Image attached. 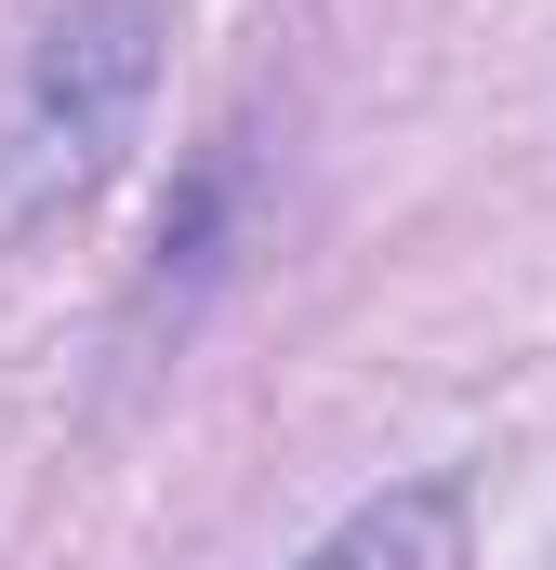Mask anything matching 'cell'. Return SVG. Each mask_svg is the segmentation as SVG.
<instances>
[{"mask_svg":"<svg viewBox=\"0 0 556 570\" xmlns=\"http://www.w3.org/2000/svg\"><path fill=\"white\" fill-rule=\"evenodd\" d=\"M159 40H172V0H67L13 94H0V239H40L53 213H80L120 146L146 134V94H159Z\"/></svg>","mask_w":556,"mask_h":570,"instance_id":"cell-1","label":"cell"},{"mask_svg":"<svg viewBox=\"0 0 556 570\" xmlns=\"http://www.w3.org/2000/svg\"><path fill=\"white\" fill-rule=\"evenodd\" d=\"M226 239H239V134L212 146V159L186 173V199L159 213V266H146V292H133V345H159V318L186 332V305H199V279L226 266Z\"/></svg>","mask_w":556,"mask_h":570,"instance_id":"cell-2","label":"cell"},{"mask_svg":"<svg viewBox=\"0 0 556 570\" xmlns=\"http://www.w3.org/2000/svg\"><path fill=\"white\" fill-rule=\"evenodd\" d=\"M450 558H464V491L450 478H398L358 518H331L291 570H450Z\"/></svg>","mask_w":556,"mask_h":570,"instance_id":"cell-3","label":"cell"}]
</instances>
